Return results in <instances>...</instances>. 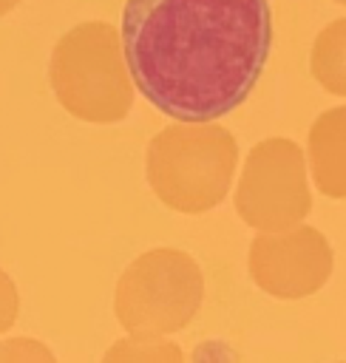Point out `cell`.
Returning a JSON list of instances; mask_svg holds the SVG:
<instances>
[{
    "label": "cell",
    "instance_id": "obj_13",
    "mask_svg": "<svg viewBox=\"0 0 346 363\" xmlns=\"http://www.w3.org/2000/svg\"><path fill=\"white\" fill-rule=\"evenodd\" d=\"M335 3H340V6H346V0H335Z\"/></svg>",
    "mask_w": 346,
    "mask_h": 363
},
{
    "label": "cell",
    "instance_id": "obj_12",
    "mask_svg": "<svg viewBox=\"0 0 346 363\" xmlns=\"http://www.w3.org/2000/svg\"><path fill=\"white\" fill-rule=\"evenodd\" d=\"M17 3H20V0H0V17H3V14H9Z\"/></svg>",
    "mask_w": 346,
    "mask_h": 363
},
{
    "label": "cell",
    "instance_id": "obj_7",
    "mask_svg": "<svg viewBox=\"0 0 346 363\" xmlns=\"http://www.w3.org/2000/svg\"><path fill=\"white\" fill-rule=\"evenodd\" d=\"M309 170L318 193L346 199V105L329 108L312 122Z\"/></svg>",
    "mask_w": 346,
    "mask_h": 363
},
{
    "label": "cell",
    "instance_id": "obj_4",
    "mask_svg": "<svg viewBox=\"0 0 346 363\" xmlns=\"http://www.w3.org/2000/svg\"><path fill=\"white\" fill-rule=\"evenodd\" d=\"M204 275L193 255L176 247L142 252L116 281L113 312L136 337H170L201 309Z\"/></svg>",
    "mask_w": 346,
    "mask_h": 363
},
{
    "label": "cell",
    "instance_id": "obj_8",
    "mask_svg": "<svg viewBox=\"0 0 346 363\" xmlns=\"http://www.w3.org/2000/svg\"><path fill=\"white\" fill-rule=\"evenodd\" d=\"M309 68L323 91L346 96V17H337L320 28L312 45Z\"/></svg>",
    "mask_w": 346,
    "mask_h": 363
},
{
    "label": "cell",
    "instance_id": "obj_10",
    "mask_svg": "<svg viewBox=\"0 0 346 363\" xmlns=\"http://www.w3.org/2000/svg\"><path fill=\"white\" fill-rule=\"evenodd\" d=\"M0 363H57V357L37 337H6L0 340Z\"/></svg>",
    "mask_w": 346,
    "mask_h": 363
},
{
    "label": "cell",
    "instance_id": "obj_2",
    "mask_svg": "<svg viewBox=\"0 0 346 363\" xmlns=\"http://www.w3.org/2000/svg\"><path fill=\"white\" fill-rule=\"evenodd\" d=\"M238 167L235 136L216 122H179L162 128L145 150V176L162 204L199 216L218 207Z\"/></svg>",
    "mask_w": 346,
    "mask_h": 363
},
{
    "label": "cell",
    "instance_id": "obj_6",
    "mask_svg": "<svg viewBox=\"0 0 346 363\" xmlns=\"http://www.w3.org/2000/svg\"><path fill=\"white\" fill-rule=\"evenodd\" d=\"M258 289L272 298L298 301L315 295L332 275L335 255L326 235L309 224L278 233H258L247 255Z\"/></svg>",
    "mask_w": 346,
    "mask_h": 363
},
{
    "label": "cell",
    "instance_id": "obj_9",
    "mask_svg": "<svg viewBox=\"0 0 346 363\" xmlns=\"http://www.w3.org/2000/svg\"><path fill=\"white\" fill-rule=\"evenodd\" d=\"M102 363H187L184 349L167 337H136L125 335L111 343Z\"/></svg>",
    "mask_w": 346,
    "mask_h": 363
},
{
    "label": "cell",
    "instance_id": "obj_1",
    "mask_svg": "<svg viewBox=\"0 0 346 363\" xmlns=\"http://www.w3.org/2000/svg\"><path fill=\"white\" fill-rule=\"evenodd\" d=\"M122 51L136 91L176 122H216L258 85L269 0H125Z\"/></svg>",
    "mask_w": 346,
    "mask_h": 363
},
{
    "label": "cell",
    "instance_id": "obj_11",
    "mask_svg": "<svg viewBox=\"0 0 346 363\" xmlns=\"http://www.w3.org/2000/svg\"><path fill=\"white\" fill-rule=\"evenodd\" d=\"M20 315V292L11 275L0 267V335H6Z\"/></svg>",
    "mask_w": 346,
    "mask_h": 363
},
{
    "label": "cell",
    "instance_id": "obj_3",
    "mask_svg": "<svg viewBox=\"0 0 346 363\" xmlns=\"http://www.w3.org/2000/svg\"><path fill=\"white\" fill-rule=\"evenodd\" d=\"M48 79L57 102L77 119L111 125L133 108V79L122 51V34L105 20L68 28L51 51Z\"/></svg>",
    "mask_w": 346,
    "mask_h": 363
},
{
    "label": "cell",
    "instance_id": "obj_14",
    "mask_svg": "<svg viewBox=\"0 0 346 363\" xmlns=\"http://www.w3.org/2000/svg\"><path fill=\"white\" fill-rule=\"evenodd\" d=\"M343 363H346V360H343Z\"/></svg>",
    "mask_w": 346,
    "mask_h": 363
},
{
    "label": "cell",
    "instance_id": "obj_5",
    "mask_svg": "<svg viewBox=\"0 0 346 363\" xmlns=\"http://www.w3.org/2000/svg\"><path fill=\"white\" fill-rule=\"evenodd\" d=\"M233 201L241 221L258 233H278L303 224L312 210L303 150L284 136H269L252 145Z\"/></svg>",
    "mask_w": 346,
    "mask_h": 363
}]
</instances>
